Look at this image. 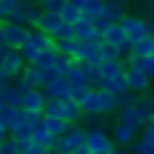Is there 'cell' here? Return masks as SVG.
I'll return each mask as SVG.
<instances>
[{
	"label": "cell",
	"mask_w": 154,
	"mask_h": 154,
	"mask_svg": "<svg viewBox=\"0 0 154 154\" xmlns=\"http://www.w3.org/2000/svg\"><path fill=\"white\" fill-rule=\"evenodd\" d=\"M3 106H6V100H3V91H0V109H3Z\"/></svg>",
	"instance_id": "50"
},
{
	"label": "cell",
	"mask_w": 154,
	"mask_h": 154,
	"mask_svg": "<svg viewBox=\"0 0 154 154\" xmlns=\"http://www.w3.org/2000/svg\"><path fill=\"white\" fill-rule=\"evenodd\" d=\"M128 63H134V66H140L146 74H149V80H154V54H149V57H131Z\"/></svg>",
	"instance_id": "32"
},
{
	"label": "cell",
	"mask_w": 154,
	"mask_h": 154,
	"mask_svg": "<svg viewBox=\"0 0 154 154\" xmlns=\"http://www.w3.org/2000/svg\"><path fill=\"white\" fill-rule=\"evenodd\" d=\"M106 117L109 114H80L77 123H83V128H94V126H106Z\"/></svg>",
	"instance_id": "33"
},
{
	"label": "cell",
	"mask_w": 154,
	"mask_h": 154,
	"mask_svg": "<svg viewBox=\"0 0 154 154\" xmlns=\"http://www.w3.org/2000/svg\"><path fill=\"white\" fill-rule=\"evenodd\" d=\"M49 46H54V37L46 34L43 29L32 26V29H29V34H26V40H23V46H20V54H23V60H26V63H32L34 57H37L43 49H49Z\"/></svg>",
	"instance_id": "1"
},
{
	"label": "cell",
	"mask_w": 154,
	"mask_h": 154,
	"mask_svg": "<svg viewBox=\"0 0 154 154\" xmlns=\"http://www.w3.org/2000/svg\"><path fill=\"white\" fill-rule=\"evenodd\" d=\"M134 103H137V91H131V88L117 94V109H126V106H134Z\"/></svg>",
	"instance_id": "35"
},
{
	"label": "cell",
	"mask_w": 154,
	"mask_h": 154,
	"mask_svg": "<svg viewBox=\"0 0 154 154\" xmlns=\"http://www.w3.org/2000/svg\"><path fill=\"white\" fill-rule=\"evenodd\" d=\"M151 3H154V0H151Z\"/></svg>",
	"instance_id": "55"
},
{
	"label": "cell",
	"mask_w": 154,
	"mask_h": 154,
	"mask_svg": "<svg viewBox=\"0 0 154 154\" xmlns=\"http://www.w3.org/2000/svg\"><path fill=\"white\" fill-rule=\"evenodd\" d=\"M120 26H123V32H126V37L131 40V43L149 34V20L140 17V14H126V17L120 20Z\"/></svg>",
	"instance_id": "7"
},
{
	"label": "cell",
	"mask_w": 154,
	"mask_h": 154,
	"mask_svg": "<svg viewBox=\"0 0 154 154\" xmlns=\"http://www.w3.org/2000/svg\"><path fill=\"white\" fill-rule=\"evenodd\" d=\"M66 37H74V26L63 20V26H60V29L54 32V40H66Z\"/></svg>",
	"instance_id": "37"
},
{
	"label": "cell",
	"mask_w": 154,
	"mask_h": 154,
	"mask_svg": "<svg viewBox=\"0 0 154 154\" xmlns=\"http://www.w3.org/2000/svg\"><path fill=\"white\" fill-rule=\"evenodd\" d=\"M0 120H3L6 128L11 131V128H17L23 123V109H20V106H9V103H6L3 109H0Z\"/></svg>",
	"instance_id": "19"
},
{
	"label": "cell",
	"mask_w": 154,
	"mask_h": 154,
	"mask_svg": "<svg viewBox=\"0 0 154 154\" xmlns=\"http://www.w3.org/2000/svg\"><path fill=\"white\" fill-rule=\"evenodd\" d=\"M117 123H128V126H140L137 120V111H134V106H126V109H117Z\"/></svg>",
	"instance_id": "30"
},
{
	"label": "cell",
	"mask_w": 154,
	"mask_h": 154,
	"mask_svg": "<svg viewBox=\"0 0 154 154\" xmlns=\"http://www.w3.org/2000/svg\"><path fill=\"white\" fill-rule=\"evenodd\" d=\"M100 88H106V91H111V94H120V91H126V74H111V77H103V86Z\"/></svg>",
	"instance_id": "24"
},
{
	"label": "cell",
	"mask_w": 154,
	"mask_h": 154,
	"mask_svg": "<svg viewBox=\"0 0 154 154\" xmlns=\"http://www.w3.org/2000/svg\"><path fill=\"white\" fill-rule=\"evenodd\" d=\"M126 14H128V11H126V3H123V0H106V6H103V17H106L109 23H120Z\"/></svg>",
	"instance_id": "18"
},
{
	"label": "cell",
	"mask_w": 154,
	"mask_h": 154,
	"mask_svg": "<svg viewBox=\"0 0 154 154\" xmlns=\"http://www.w3.org/2000/svg\"><path fill=\"white\" fill-rule=\"evenodd\" d=\"M72 154H91V151H88V149H86V143H83V146H80V149H74Z\"/></svg>",
	"instance_id": "48"
},
{
	"label": "cell",
	"mask_w": 154,
	"mask_h": 154,
	"mask_svg": "<svg viewBox=\"0 0 154 154\" xmlns=\"http://www.w3.org/2000/svg\"><path fill=\"white\" fill-rule=\"evenodd\" d=\"M26 34H29V26H23V23H6V46L9 49H20Z\"/></svg>",
	"instance_id": "14"
},
{
	"label": "cell",
	"mask_w": 154,
	"mask_h": 154,
	"mask_svg": "<svg viewBox=\"0 0 154 154\" xmlns=\"http://www.w3.org/2000/svg\"><path fill=\"white\" fill-rule=\"evenodd\" d=\"M80 40H77V37H66V40H54V49L57 51H60V54H69V57H74V60H77V57H80Z\"/></svg>",
	"instance_id": "21"
},
{
	"label": "cell",
	"mask_w": 154,
	"mask_h": 154,
	"mask_svg": "<svg viewBox=\"0 0 154 154\" xmlns=\"http://www.w3.org/2000/svg\"><path fill=\"white\" fill-rule=\"evenodd\" d=\"M6 51H9V46H6V43H0V63H3V57H6Z\"/></svg>",
	"instance_id": "49"
},
{
	"label": "cell",
	"mask_w": 154,
	"mask_h": 154,
	"mask_svg": "<svg viewBox=\"0 0 154 154\" xmlns=\"http://www.w3.org/2000/svg\"><path fill=\"white\" fill-rule=\"evenodd\" d=\"M83 143H86V128H83L80 123H69L66 131L57 134L54 149H57V151H74V149H80Z\"/></svg>",
	"instance_id": "3"
},
{
	"label": "cell",
	"mask_w": 154,
	"mask_h": 154,
	"mask_svg": "<svg viewBox=\"0 0 154 154\" xmlns=\"http://www.w3.org/2000/svg\"><path fill=\"white\" fill-rule=\"evenodd\" d=\"M32 140H34V143H40V146H46V149H54V140L57 137L43 126V120H40V123H34V126H32Z\"/></svg>",
	"instance_id": "20"
},
{
	"label": "cell",
	"mask_w": 154,
	"mask_h": 154,
	"mask_svg": "<svg viewBox=\"0 0 154 154\" xmlns=\"http://www.w3.org/2000/svg\"><path fill=\"white\" fill-rule=\"evenodd\" d=\"M109 26H111V23H109V20H106V17H103V14H100V17H94V29H97V32H100V34H103V32H106V29H109Z\"/></svg>",
	"instance_id": "44"
},
{
	"label": "cell",
	"mask_w": 154,
	"mask_h": 154,
	"mask_svg": "<svg viewBox=\"0 0 154 154\" xmlns=\"http://www.w3.org/2000/svg\"><path fill=\"white\" fill-rule=\"evenodd\" d=\"M103 6H106V0H86V6H83V17H88V20H94V17H100L103 14Z\"/></svg>",
	"instance_id": "29"
},
{
	"label": "cell",
	"mask_w": 154,
	"mask_h": 154,
	"mask_svg": "<svg viewBox=\"0 0 154 154\" xmlns=\"http://www.w3.org/2000/svg\"><path fill=\"white\" fill-rule=\"evenodd\" d=\"M17 154H20V151H17Z\"/></svg>",
	"instance_id": "54"
},
{
	"label": "cell",
	"mask_w": 154,
	"mask_h": 154,
	"mask_svg": "<svg viewBox=\"0 0 154 154\" xmlns=\"http://www.w3.org/2000/svg\"><path fill=\"white\" fill-rule=\"evenodd\" d=\"M54 154H72V151H57V149H54Z\"/></svg>",
	"instance_id": "51"
},
{
	"label": "cell",
	"mask_w": 154,
	"mask_h": 154,
	"mask_svg": "<svg viewBox=\"0 0 154 154\" xmlns=\"http://www.w3.org/2000/svg\"><path fill=\"white\" fill-rule=\"evenodd\" d=\"M128 149H131V154H154V146L149 140H143V137H134V143Z\"/></svg>",
	"instance_id": "34"
},
{
	"label": "cell",
	"mask_w": 154,
	"mask_h": 154,
	"mask_svg": "<svg viewBox=\"0 0 154 154\" xmlns=\"http://www.w3.org/2000/svg\"><path fill=\"white\" fill-rule=\"evenodd\" d=\"M86 80L91 88H100L103 86V72H100V63L97 66H86Z\"/></svg>",
	"instance_id": "31"
},
{
	"label": "cell",
	"mask_w": 154,
	"mask_h": 154,
	"mask_svg": "<svg viewBox=\"0 0 154 154\" xmlns=\"http://www.w3.org/2000/svg\"><path fill=\"white\" fill-rule=\"evenodd\" d=\"M14 6H17V0H0V20H6Z\"/></svg>",
	"instance_id": "40"
},
{
	"label": "cell",
	"mask_w": 154,
	"mask_h": 154,
	"mask_svg": "<svg viewBox=\"0 0 154 154\" xmlns=\"http://www.w3.org/2000/svg\"><path fill=\"white\" fill-rule=\"evenodd\" d=\"M6 137H9V128H6V123L0 120V140H6Z\"/></svg>",
	"instance_id": "46"
},
{
	"label": "cell",
	"mask_w": 154,
	"mask_h": 154,
	"mask_svg": "<svg viewBox=\"0 0 154 154\" xmlns=\"http://www.w3.org/2000/svg\"><path fill=\"white\" fill-rule=\"evenodd\" d=\"M123 74H126V86L131 88V91H137V94L151 91V80H149V74H146L140 66H134V63H126Z\"/></svg>",
	"instance_id": "6"
},
{
	"label": "cell",
	"mask_w": 154,
	"mask_h": 154,
	"mask_svg": "<svg viewBox=\"0 0 154 154\" xmlns=\"http://www.w3.org/2000/svg\"><path fill=\"white\" fill-rule=\"evenodd\" d=\"M149 54H154V32H149L140 40H134L131 43V54H128L126 60H131V57H149Z\"/></svg>",
	"instance_id": "17"
},
{
	"label": "cell",
	"mask_w": 154,
	"mask_h": 154,
	"mask_svg": "<svg viewBox=\"0 0 154 154\" xmlns=\"http://www.w3.org/2000/svg\"><path fill=\"white\" fill-rule=\"evenodd\" d=\"M37 29H43L46 34H51L54 37V32L63 26V17L57 14V11H40V17H37V23H34Z\"/></svg>",
	"instance_id": "16"
},
{
	"label": "cell",
	"mask_w": 154,
	"mask_h": 154,
	"mask_svg": "<svg viewBox=\"0 0 154 154\" xmlns=\"http://www.w3.org/2000/svg\"><path fill=\"white\" fill-rule=\"evenodd\" d=\"M43 126H46V128H49V131L57 137V134H63V131H66V126H69V123L63 120V117H51V114H43Z\"/></svg>",
	"instance_id": "27"
},
{
	"label": "cell",
	"mask_w": 154,
	"mask_h": 154,
	"mask_svg": "<svg viewBox=\"0 0 154 154\" xmlns=\"http://www.w3.org/2000/svg\"><path fill=\"white\" fill-rule=\"evenodd\" d=\"M63 3H66V0H40V9L43 11H57V14H60Z\"/></svg>",
	"instance_id": "38"
},
{
	"label": "cell",
	"mask_w": 154,
	"mask_h": 154,
	"mask_svg": "<svg viewBox=\"0 0 154 154\" xmlns=\"http://www.w3.org/2000/svg\"><path fill=\"white\" fill-rule=\"evenodd\" d=\"M151 94H154V91H151Z\"/></svg>",
	"instance_id": "56"
},
{
	"label": "cell",
	"mask_w": 154,
	"mask_h": 154,
	"mask_svg": "<svg viewBox=\"0 0 154 154\" xmlns=\"http://www.w3.org/2000/svg\"><path fill=\"white\" fill-rule=\"evenodd\" d=\"M151 120H154V114H151Z\"/></svg>",
	"instance_id": "53"
},
{
	"label": "cell",
	"mask_w": 154,
	"mask_h": 154,
	"mask_svg": "<svg viewBox=\"0 0 154 154\" xmlns=\"http://www.w3.org/2000/svg\"><path fill=\"white\" fill-rule=\"evenodd\" d=\"M17 83H20V88H43L40 69L34 66V63H26V66H23V72H20V77H17Z\"/></svg>",
	"instance_id": "13"
},
{
	"label": "cell",
	"mask_w": 154,
	"mask_h": 154,
	"mask_svg": "<svg viewBox=\"0 0 154 154\" xmlns=\"http://www.w3.org/2000/svg\"><path fill=\"white\" fill-rule=\"evenodd\" d=\"M134 111H137V120H140V126H143V123H149V120H151V114H154V94H151V91H143V94H137Z\"/></svg>",
	"instance_id": "12"
},
{
	"label": "cell",
	"mask_w": 154,
	"mask_h": 154,
	"mask_svg": "<svg viewBox=\"0 0 154 154\" xmlns=\"http://www.w3.org/2000/svg\"><path fill=\"white\" fill-rule=\"evenodd\" d=\"M60 17H63L66 23H72V26H74V23L83 17V11H80V6H74V3H69V0H66V3H63V9H60Z\"/></svg>",
	"instance_id": "28"
},
{
	"label": "cell",
	"mask_w": 154,
	"mask_h": 154,
	"mask_svg": "<svg viewBox=\"0 0 154 154\" xmlns=\"http://www.w3.org/2000/svg\"><path fill=\"white\" fill-rule=\"evenodd\" d=\"M51 149H46V146H40V143H32L29 149H23L20 154H49Z\"/></svg>",
	"instance_id": "42"
},
{
	"label": "cell",
	"mask_w": 154,
	"mask_h": 154,
	"mask_svg": "<svg viewBox=\"0 0 154 154\" xmlns=\"http://www.w3.org/2000/svg\"><path fill=\"white\" fill-rule=\"evenodd\" d=\"M23 66H26V60H23L20 49H9V51H6V57H3V63H0V83L17 80L20 72H23Z\"/></svg>",
	"instance_id": "5"
},
{
	"label": "cell",
	"mask_w": 154,
	"mask_h": 154,
	"mask_svg": "<svg viewBox=\"0 0 154 154\" xmlns=\"http://www.w3.org/2000/svg\"><path fill=\"white\" fill-rule=\"evenodd\" d=\"M123 69H126V63H123V57H103V60H100V72H103V77L120 74Z\"/></svg>",
	"instance_id": "23"
},
{
	"label": "cell",
	"mask_w": 154,
	"mask_h": 154,
	"mask_svg": "<svg viewBox=\"0 0 154 154\" xmlns=\"http://www.w3.org/2000/svg\"><path fill=\"white\" fill-rule=\"evenodd\" d=\"M88 91H91V86H72V94H69V97H72V100H77V106H80V100L86 97Z\"/></svg>",
	"instance_id": "39"
},
{
	"label": "cell",
	"mask_w": 154,
	"mask_h": 154,
	"mask_svg": "<svg viewBox=\"0 0 154 154\" xmlns=\"http://www.w3.org/2000/svg\"><path fill=\"white\" fill-rule=\"evenodd\" d=\"M80 106H77V100H72V97H63V120L66 123H77L80 120Z\"/></svg>",
	"instance_id": "25"
},
{
	"label": "cell",
	"mask_w": 154,
	"mask_h": 154,
	"mask_svg": "<svg viewBox=\"0 0 154 154\" xmlns=\"http://www.w3.org/2000/svg\"><path fill=\"white\" fill-rule=\"evenodd\" d=\"M40 6L34 0H17V6L11 9V14L6 17V23H23V26H34L40 17Z\"/></svg>",
	"instance_id": "4"
},
{
	"label": "cell",
	"mask_w": 154,
	"mask_h": 154,
	"mask_svg": "<svg viewBox=\"0 0 154 154\" xmlns=\"http://www.w3.org/2000/svg\"><path fill=\"white\" fill-rule=\"evenodd\" d=\"M111 154H131V149H126V146H114Z\"/></svg>",
	"instance_id": "45"
},
{
	"label": "cell",
	"mask_w": 154,
	"mask_h": 154,
	"mask_svg": "<svg viewBox=\"0 0 154 154\" xmlns=\"http://www.w3.org/2000/svg\"><path fill=\"white\" fill-rule=\"evenodd\" d=\"M140 128H143V134H140V137H143V140H149V143L154 146V120L143 123V126H140Z\"/></svg>",
	"instance_id": "41"
},
{
	"label": "cell",
	"mask_w": 154,
	"mask_h": 154,
	"mask_svg": "<svg viewBox=\"0 0 154 154\" xmlns=\"http://www.w3.org/2000/svg\"><path fill=\"white\" fill-rule=\"evenodd\" d=\"M77 60H83V63H88V66H97L100 60H103V40H88V43H83L80 46V57Z\"/></svg>",
	"instance_id": "10"
},
{
	"label": "cell",
	"mask_w": 154,
	"mask_h": 154,
	"mask_svg": "<svg viewBox=\"0 0 154 154\" xmlns=\"http://www.w3.org/2000/svg\"><path fill=\"white\" fill-rule=\"evenodd\" d=\"M0 43H6V20H0Z\"/></svg>",
	"instance_id": "47"
},
{
	"label": "cell",
	"mask_w": 154,
	"mask_h": 154,
	"mask_svg": "<svg viewBox=\"0 0 154 154\" xmlns=\"http://www.w3.org/2000/svg\"><path fill=\"white\" fill-rule=\"evenodd\" d=\"M72 63H74V57H69V54H60V51H57V57H54V72H57V74H66Z\"/></svg>",
	"instance_id": "36"
},
{
	"label": "cell",
	"mask_w": 154,
	"mask_h": 154,
	"mask_svg": "<svg viewBox=\"0 0 154 154\" xmlns=\"http://www.w3.org/2000/svg\"><path fill=\"white\" fill-rule=\"evenodd\" d=\"M43 94H46V100H49V97H57V100L69 97V94H72V83H69V77L66 74L51 77V80L43 86Z\"/></svg>",
	"instance_id": "8"
},
{
	"label": "cell",
	"mask_w": 154,
	"mask_h": 154,
	"mask_svg": "<svg viewBox=\"0 0 154 154\" xmlns=\"http://www.w3.org/2000/svg\"><path fill=\"white\" fill-rule=\"evenodd\" d=\"M43 106H46L43 88H23V97H20V109L23 111H40L43 114Z\"/></svg>",
	"instance_id": "9"
},
{
	"label": "cell",
	"mask_w": 154,
	"mask_h": 154,
	"mask_svg": "<svg viewBox=\"0 0 154 154\" xmlns=\"http://www.w3.org/2000/svg\"><path fill=\"white\" fill-rule=\"evenodd\" d=\"M74 37L80 40V43H88V40H97L100 32L94 29V20H88V17H80V20L74 23Z\"/></svg>",
	"instance_id": "15"
},
{
	"label": "cell",
	"mask_w": 154,
	"mask_h": 154,
	"mask_svg": "<svg viewBox=\"0 0 154 154\" xmlns=\"http://www.w3.org/2000/svg\"><path fill=\"white\" fill-rule=\"evenodd\" d=\"M54 57H57V49H54V46H49V49H43L32 63H34L37 69H46V66H54Z\"/></svg>",
	"instance_id": "26"
},
{
	"label": "cell",
	"mask_w": 154,
	"mask_h": 154,
	"mask_svg": "<svg viewBox=\"0 0 154 154\" xmlns=\"http://www.w3.org/2000/svg\"><path fill=\"white\" fill-rule=\"evenodd\" d=\"M137 131H140V126H128V123H117L114 126V131H111V140H114V146H131L134 143V137H137Z\"/></svg>",
	"instance_id": "11"
},
{
	"label": "cell",
	"mask_w": 154,
	"mask_h": 154,
	"mask_svg": "<svg viewBox=\"0 0 154 154\" xmlns=\"http://www.w3.org/2000/svg\"><path fill=\"white\" fill-rule=\"evenodd\" d=\"M0 149H3V140H0Z\"/></svg>",
	"instance_id": "52"
},
{
	"label": "cell",
	"mask_w": 154,
	"mask_h": 154,
	"mask_svg": "<svg viewBox=\"0 0 154 154\" xmlns=\"http://www.w3.org/2000/svg\"><path fill=\"white\" fill-rule=\"evenodd\" d=\"M0 91H3V100H6L9 106H20V97H23L20 83H17V86H11V80H6V83H0Z\"/></svg>",
	"instance_id": "22"
},
{
	"label": "cell",
	"mask_w": 154,
	"mask_h": 154,
	"mask_svg": "<svg viewBox=\"0 0 154 154\" xmlns=\"http://www.w3.org/2000/svg\"><path fill=\"white\" fill-rule=\"evenodd\" d=\"M86 149L91 154H111V149H114L111 131H106V126L86 128Z\"/></svg>",
	"instance_id": "2"
},
{
	"label": "cell",
	"mask_w": 154,
	"mask_h": 154,
	"mask_svg": "<svg viewBox=\"0 0 154 154\" xmlns=\"http://www.w3.org/2000/svg\"><path fill=\"white\" fill-rule=\"evenodd\" d=\"M51 77H57V72H54V66H46V69H40V80H43V86L51 80Z\"/></svg>",
	"instance_id": "43"
}]
</instances>
